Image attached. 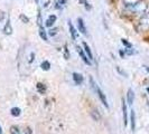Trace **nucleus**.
<instances>
[{
	"mask_svg": "<svg viewBox=\"0 0 149 134\" xmlns=\"http://www.w3.org/2000/svg\"><path fill=\"white\" fill-rule=\"evenodd\" d=\"M137 29L139 31H147V30H149V12H146L139 19L138 25H137Z\"/></svg>",
	"mask_w": 149,
	"mask_h": 134,
	"instance_id": "nucleus-1",
	"label": "nucleus"
},
{
	"mask_svg": "<svg viewBox=\"0 0 149 134\" xmlns=\"http://www.w3.org/2000/svg\"><path fill=\"white\" fill-rule=\"evenodd\" d=\"M131 10L134 11V14H146V10H147V5L145 2H138L137 5H134L131 7Z\"/></svg>",
	"mask_w": 149,
	"mask_h": 134,
	"instance_id": "nucleus-2",
	"label": "nucleus"
},
{
	"mask_svg": "<svg viewBox=\"0 0 149 134\" xmlns=\"http://www.w3.org/2000/svg\"><path fill=\"white\" fill-rule=\"evenodd\" d=\"M95 93L97 94V96H99V98H100V101L102 102V104L104 105L107 108H109V104H108V101H107V97H105L104 93L102 92V89L100 88L99 86L97 87V89H95Z\"/></svg>",
	"mask_w": 149,
	"mask_h": 134,
	"instance_id": "nucleus-3",
	"label": "nucleus"
},
{
	"mask_svg": "<svg viewBox=\"0 0 149 134\" xmlns=\"http://www.w3.org/2000/svg\"><path fill=\"white\" fill-rule=\"evenodd\" d=\"M77 52H79V55L81 56V58H82V60L85 63V64H88V65H91L92 64V61L88 58V56H86V54H85V52L83 50L82 48H80V47H77Z\"/></svg>",
	"mask_w": 149,
	"mask_h": 134,
	"instance_id": "nucleus-4",
	"label": "nucleus"
},
{
	"mask_svg": "<svg viewBox=\"0 0 149 134\" xmlns=\"http://www.w3.org/2000/svg\"><path fill=\"white\" fill-rule=\"evenodd\" d=\"M77 28H79V31H81L83 35H86V27L82 18H77Z\"/></svg>",
	"mask_w": 149,
	"mask_h": 134,
	"instance_id": "nucleus-5",
	"label": "nucleus"
},
{
	"mask_svg": "<svg viewBox=\"0 0 149 134\" xmlns=\"http://www.w3.org/2000/svg\"><path fill=\"white\" fill-rule=\"evenodd\" d=\"M122 112H123V124H125V126H127V124H128V112H127V104H126L125 99H122Z\"/></svg>",
	"mask_w": 149,
	"mask_h": 134,
	"instance_id": "nucleus-6",
	"label": "nucleus"
},
{
	"mask_svg": "<svg viewBox=\"0 0 149 134\" xmlns=\"http://www.w3.org/2000/svg\"><path fill=\"white\" fill-rule=\"evenodd\" d=\"M134 89L129 88L128 89V93H127V102L129 105H132L134 104Z\"/></svg>",
	"mask_w": 149,
	"mask_h": 134,
	"instance_id": "nucleus-7",
	"label": "nucleus"
},
{
	"mask_svg": "<svg viewBox=\"0 0 149 134\" xmlns=\"http://www.w3.org/2000/svg\"><path fill=\"white\" fill-rule=\"evenodd\" d=\"M83 48H84V52L86 54V56H88V58H89L91 61H93V55H92V52H91V48H90V46L86 43H83Z\"/></svg>",
	"mask_w": 149,
	"mask_h": 134,
	"instance_id": "nucleus-8",
	"label": "nucleus"
},
{
	"mask_svg": "<svg viewBox=\"0 0 149 134\" xmlns=\"http://www.w3.org/2000/svg\"><path fill=\"white\" fill-rule=\"evenodd\" d=\"M72 77H73V81H74V83L76 85H81L83 83V76L81 74H79V73H73Z\"/></svg>",
	"mask_w": 149,
	"mask_h": 134,
	"instance_id": "nucleus-9",
	"label": "nucleus"
},
{
	"mask_svg": "<svg viewBox=\"0 0 149 134\" xmlns=\"http://www.w3.org/2000/svg\"><path fill=\"white\" fill-rule=\"evenodd\" d=\"M68 27H70V32H71L72 39H73V40H76V38H77V36H79V34H77L76 29L74 28V26L71 23V21L68 22Z\"/></svg>",
	"mask_w": 149,
	"mask_h": 134,
	"instance_id": "nucleus-10",
	"label": "nucleus"
},
{
	"mask_svg": "<svg viewBox=\"0 0 149 134\" xmlns=\"http://www.w3.org/2000/svg\"><path fill=\"white\" fill-rule=\"evenodd\" d=\"M3 32L6 35H11L13 34V27H11V23H10V20L8 19V21L6 22L5 27H3Z\"/></svg>",
	"mask_w": 149,
	"mask_h": 134,
	"instance_id": "nucleus-11",
	"label": "nucleus"
},
{
	"mask_svg": "<svg viewBox=\"0 0 149 134\" xmlns=\"http://www.w3.org/2000/svg\"><path fill=\"white\" fill-rule=\"evenodd\" d=\"M55 21H56V16L51 15L48 18H47V20H46V22H45V25H46L47 27H52Z\"/></svg>",
	"mask_w": 149,
	"mask_h": 134,
	"instance_id": "nucleus-12",
	"label": "nucleus"
},
{
	"mask_svg": "<svg viewBox=\"0 0 149 134\" xmlns=\"http://www.w3.org/2000/svg\"><path fill=\"white\" fill-rule=\"evenodd\" d=\"M130 123H131V130L134 131L136 130V114L134 110L130 113Z\"/></svg>",
	"mask_w": 149,
	"mask_h": 134,
	"instance_id": "nucleus-13",
	"label": "nucleus"
},
{
	"mask_svg": "<svg viewBox=\"0 0 149 134\" xmlns=\"http://www.w3.org/2000/svg\"><path fill=\"white\" fill-rule=\"evenodd\" d=\"M39 36L40 38L45 40V41H48V38H47V34H46V31H45L44 27L43 26H39Z\"/></svg>",
	"mask_w": 149,
	"mask_h": 134,
	"instance_id": "nucleus-14",
	"label": "nucleus"
},
{
	"mask_svg": "<svg viewBox=\"0 0 149 134\" xmlns=\"http://www.w3.org/2000/svg\"><path fill=\"white\" fill-rule=\"evenodd\" d=\"M141 0H123V2H125V5L128 6V7H132L134 5H137L138 2H140Z\"/></svg>",
	"mask_w": 149,
	"mask_h": 134,
	"instance_id": "nucleus-15",
	"label": "nucleus"
},
{
	"mask_svg": "<svg viewBox=\"0 0 149 134\" xmlns=\"http://www.w3.org/2000/svg\"><path fill=\"white\" fill-rule=\"evenodd\" d=\"M10 113H11V115H13V116L17 117V116H19V115H20L22 111H20V108H19V107H13V108L10 110Z\"/></svg>",
	"mask_w": 149,
	"mask_h": 134,
	"instance_id": "nucleus-16",
	"label": "nucleus"
},
{
	"mask_svg": "<svg viewBox=\"0 0 149 134\" xmlns=\"http://www.w3.org/2000/svg\"><path fill=\"white\" fill-rule=\"evenodd\" d=\"M91 116L93 117L94 121H100V119H101V115H100V113L97 110H93V111L91 112Z\"/></svg>",
	"mask_w": 149,
	"mask_h": 134,
	"instance_id": "nucleus-17",
	"label": "nucleus"
},
{
	"mask_svg": "<svg viewBox=\"0 0 149 134\" xmlns=\"http://www.w3.org/2000/svg\"><path fill=\"white\" fill-rule=\"evenodd\" d=\"M36 87H37V90L40 93V94H44L45 90H46V86H45L44 84H42V83H37Z\"/></svg>",
	"mask_w": 149,
	"mask_h": 134,
	"instance_id": "nucleus-18",
	"label": "nucleus"
},
{
	"mask_svg": "<svg viewBox=\"0 0 149 134\" xmlns=\"http://www.w3.org/2000/svg\"><path fill=\"white\" fill-rule=\"evenodd\" d=\"M40 67H42V69H43V70H49V69H51V64H49V61L44 60V61L42 63Z\"/></svg>",
	"mask_w": 149,
	"mask_h": 134,
	"instance_id": "nucleus-19",
	"label": "nucleus"
},
{
	"mask_svg": "<svg viewBox=\"0 0 149 134\" xmlns=\"http://www.w3.org/2000/svg\"><path fill=\"white\" fill-rule=\"evenodd\" d=\"M90 83H91V87L94 89V92H95V89H97V83L94 82V79H93V77H90Z\"/></svg>",
	"mask_w": 149,
	"mask_h": 134,
	"instance_id": "nucleus-20",
	"label": "nucleus"
},
{
	"mask_svg": "<svg viewBox=\"0 0 149 134\" xmlns=\"http://www.w3.org/2000/svg\"><path fill=\"white\" fill-rule=\"evenodd\" d=\"M10 133L11 134H19V128L17 126H11L10 127Z\"/></svg>",
	"mask_w": 149,
	"mask_h": 134,
	"instance_id": "nucleus-21",
	"label": "nucleus"
},
{
	"mask_svg": "<svg viewBox=\"0 0 149 134\" xmlns=\"http://www.w3.org/2000/svg\"><path fill=\"white\" fill-rule=\"evenodd\" d=\"M57 31H58V28H54V29H49V31H48V35L49 36H55L56 34H57Z\"/></svg>",
	"mask_w": 149,
	"mask_h": 134,
	"instance_id": "nucleus-22",
	"label": "nucleus"
},
{
	"mask_svg": "<svg viewBox=\"0 0 149 134\" xmlns=\"http://www.w3.org/2000/svg\"><path fill=\"white\" fill-rule=\"evenodd\" d=\"M64 57H65V59H68V57H70V55H68V49H67V45L64 46Z\"/></svg>",
	"mask_w": 149,
	"mask_h": 134,
	"instance_id": "nucleus-23",
	"label": "nucleus"
},
{
	"mask_svg": "<svg viewBox=\"0 0 149 134\" xmlns=\"http://www.w3.org/2000/svg\"><path fill=\"white\" fill-rule=\"evenodd\" d=\"M121 41H122V44L125 45V46H126L127 48H131V44H130V43L128 41L127 39H121Z\"/></svg>",
	"mask_w": 149,
	"mask_h": 134,
	"instance_id": "nucleus-24",
	"label": "nucleus"
},
{
	"mask_svg": "<svg viewBox=\"0 0 149 134\" xmlns=\"http://www.w3.org/2000/svg\"><path fill=\"white\" fill-rule=\"evenodd\" d=\"M20 19H22V20L24 22H25V23L29 22V18H27L26 16H24V15H20Z\"/></svg>",
	"mask_w": 149,
	"mask_h": 134,
	"instance_id": "nucleus-25",
	"label": "nucleus"
},
{
	"mask_svg": "<svg viewBox=\"0 0 149 134\" xmlns=\"http://www.w3.org/2000/svg\"><path fill=\"white\" fill-rule=\"evenodd\" d=\"M66 3V0H58V2H57V6L56 8H61L60 5H65Z\"/></svg>",
	"mask_w": 149,
	"mask_h": 134,
	"instance_id": "nucleus-26",
	"label": "nucleus"
},
{
	"mask_svg": "<svg viewBox=\"0 0 149 134\" xmlns=\"http://www.w3.org/2000/svg\"><path fill=\"white\" fill-rule=\"evenodd\" d=\"M125 52H126V55H132V54H134V50H132V49H130V48L125 49Z\"/></svg>",
	"mask_w": 149,
	"mask_h": 134,
	"instance_id": "nucleus-27",
	"label": "nucleus"
},
{
	"mask_svg": "<svg viewBox=\"0 0 149 134\" xmlns=\"http://www.w3.org/2000/svg\"><path fill=\"white\" fill-rule=\"evenodd\" d=\"M5 17H6V14L2 10H0V21H2L5 19Z\"/></svg>",
	"mask_w": 149,
	"mask_h": 134,
	"instance_id": "nucleus-28",
	"label": "nucleus"
},
{
	"mask_svg": "<svg viewBox=\"0 0 149 134\" xmlns=\"http://www.w3.org/2000/svg\"><path fill=\"white\" fill-rule=\"evenodd\" d=\"M117 69H118V72H119L120 74H122L123 76H127V74H126V73H125V72H123V70H122L120 67H117Z\"/></svg>",
	"mask_w": 149,
	"mask_h": 134,
	"instance_id": "nucleus-29",
	"label": "nucleus"
},
{
	"mask_svg": "<svg viewBox=\"0 0 149 134\" xmlns=\"http://www.w3.org/2000/svg\"><path fill=\"white\" fill-rule=\"evenodd\" d=\"M84 6H85V9H86V10H91V6H90L89 3H88V2H86V3H85V5H84Z\"/></svg>",
	"mask_w": 149,
	"mask_h": 134,
	"instance_id": "nucleus-30",
	"label": "nucleus"
},
{
	"mask_svg": "<svg viewBox=\"0 0 149 134\" xmlns=\"http://www.w3.org/2000/svg\"><path fill=\"white\" fill-rule=\"evenodd\" d=\"M120 56H121L122 58L126 56V52H125V50H120Z\"/></svg>",
	"mask_w": 149,
	"mask_h": 134,
	"instance_id": "nucleus-31",
	"label": "nucleus"
},
{
	"mask_svg": "<svg viewBox=\"0 0 149 134\" xmlns=\"http://www.w3.org/2000/svg\"><path fill=\"white\" fill-rule=\"evenodd\" d=\"M79 1H80V3H82V5H85V3L88 2L86 0H79Z\"/></svg>",
	"mask_w": 149,
	"mask_h": 134,
	"instance_id": "nucleus-32",
	"label": "nucleus"
},
{
	"mask_svg": "<svg viewBox=\"0 0 149 134\" xmlns=\"http://www.w3.org/2000/svg\"><path fill=\"white\" fill-rule=\"evenodd\" d=\"M145 68H146V70H147V72L149 73V67L148 66H145Z\"/></svg>",
	"mask_w": 149,
	"mask_h": 134,
	"instance_id": "nucleus-33",
	"label": "nucleus"
},
{
	"mask_svg": "<svg viewBox=\"0 0 149 134\" xmlns=\"http://www.w3.org/2000/svg\"><path fill=\"white\" fill-rule=\"evenodd\" d=\"M0 134H2V131H1V126H0Z\"/></svg>",
	"mask_w": 149,
	"mask_h": 134,
	"instance_id": "nucleus-34",
	"label": "nucleus"
}]
</instances>
